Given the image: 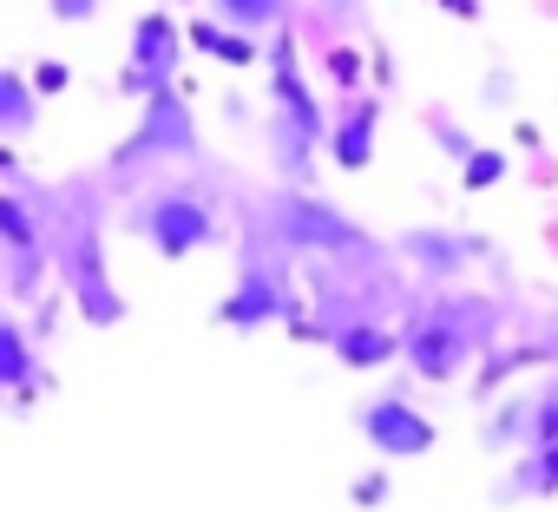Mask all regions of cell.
Here are the masks:
<instances>
[{"label":"cell","mask_w":558,"mask_h":512,"mask_svg":"<svg viewBox=\"0 0 558 512\" xmlns=\"http://www.w3.org/2000/svg\"><path fill=\"white\" fill-rule=\"evenodd\" d=\"M493 316H499V309L480 303V296H440V303L414 309V322L395 329V336H401V355H408L414 375H427V381H453V375L466 368V355L493 342V336H486Z\"/></svg>","instance_id":"obj_1"},{"label":"cell","mask_w":558,"mask_h":512,"mask_svg":"<svg viewBox=\"0 0 558 512\" xmlns=\"http://www.w3.org/2000/svg\"><path fill=\"white\" fill-rule=\"evenodd\" d=\"M125 230H132L138 243H151L165 264H178V256H191V249L223 243V217H217L210 197H197L191 184H158V191H145V197L132 204Z\"/></svg>","instance_id":"obj_2"},{"label":"cell","mask_w":558,"mask_h":512,"mask_svg":"<svg viewBox=\"0 0 558 512\" xmlns=\"http://www.w3.org/2000/svg\"><path fill=\"white\" fill-rule=\"evenodd\" d=\"M269 223H276V243H290V249H323V256H355L368 249V230L323 204L310 184H283V191H269Z\"/></svg>","instance_id":"obj_3"},{"label":"cell","mask_w":558,"mask_h":512,"mask_svg":"<svg viewBox=\"0 0 558 512\" xmlns=\"http://www.w3.org/2000/svg\"><path fill=\"white\" fill-rule=\"evenodd\" d=\"M197 158V125H191V106L178 86H158L138 99V125L132 138L112 151V164H191Z\"/></svg>","instance_id":"obj_4"},{"label":"cell","mask_w":558,"mask_h":512,"mask_svg":"<svg viewBox=\"0 0 558 512\" xmlns=\"http://www.w3.org/2000/svg\"><path fill=\"white\" fill-rule=\"evenodd\" d=\"M53 270H60V283L73 290V303H80V316H86L93 329H112V322L125 316V296H119L112 277H106L99 223H73V230L53 243Z\"/></svg>","instance_id":"obj_5"},{"label":"cell","mask_w":558,"mask_h":512,"mask_svg":"<svg viewBox=\"0 0 558 512\" xmlns=\"http://www.w3.org/2000/svg\"><path fill=\"white\" fill-rule=\"evenodd\" d=\"M276 316H290V270L250 249L243 270H236V290L217 303V322H230V329H263V322H276Z\"/></svg>","instance_id":"obj_6"},{"label":"cell","mask_w":558,"mask_h":512,"mask_svg":"<svg viewBox=\"0 0 558 512\" xmlns=\"http://www.w3.org/2000/svg\"><path fill=\"white\" fill-rule=\"evenodd\" d=\"M355 427H362V440L375 447V453H388V460H414V453H434V420L408 401V394H375V401H362L355 407Z\"/></svg>","instance_id":"obj_7"},{"label":"cell","mask_w":558,"mask_h":512,"mask_svg":"<svg viewBox=\"0 0 558 512\" xmlns=\"http://www.w3.org/2000/svg\"><path fill=\"white\" fill-rule=\"evenodd\" d=\"M269 112L296 119V125H303L316 145L329 138L323 99L310 93V73H303V60H296V40H290V27H276V40H269Z\"/></svg>","instance_id":"obj_8"},{"label":"cell","mask_w":558,"mask_h":512,"mask_svg":"<svg viewBox=\"0 0 558 512\" xmlns=\"http://www.w3.org/2000/svg\"><path fill=\"white\" fill-rule=\"evenodd\" d=\"M178 60H184V27H178L165 8L138 14V21H132V60H125V66H138L151 86H171Z\"/></svg>","instance_id":"obj_9"},{"label":"cell","mask_w":558,"mask_h":512,"mask_svg":"<svg viewBox=\"0 0 558 512\" xmlns=\"http://www.w3.org/2000/svg\"><path fill=\"white\" fill-rule=\"evenodd\" d=\"M375 138H381V99H349L342 106V119L329 125V158L342 164V171H362L368 158H375Z\"/></svg>","instance_id":"obj_10"},{"label":"cell","mask_w":558,"mask_h":512,"mask_svg":"<svg viewBox=\"0 0 558 512\" xmlns=\"http://www.w3.org/2000/svg\"><path fill=\"white\" fill-rule=\"evenodd\" d=\"M329 349H336V362H349V368H381V362L401 355V336H395L388 322L355 316V322H336V329H329Z\"/></svg>","instance_id":"obj_11"},{"label":"cell","mask_w":558,"mask_h":512,"mask_svg":"<svg viewBox=\"0 0 558 512\" xmlns=\"http://www.w3.org/2000/svg\"><path fill=\"white\" fill-rule=\"evenodd\" d=\"M401 249L414 256V264H421L434 283H447L460 264L486 256V243H473V236H453V230H408V236H401Z\"/></svg>","instance_id":"obj_12"},{"label":"cell","mask_w":558,"mask_h":512,"mask_svg":"<svg viewBox=\"0 0 558 512\" xmlns=\"http://www.w3.org/2000/svg\"><path fill=\"white\" fill-rule=\"evenodd\" d=\"M184 47H197V53H210V60L236 66V73H250V66H256V40H250L243 27H223V21H191V27H184Z\"/></svg>","instance_id":"obj_13"},{"label":"cell","mask_w":558,"mask_h":512,"mask_svg":"<svg viewBox=\"0 0 558 512\" xmlns=\"http://www.w3.org/2000/svg\"><path fill=\"white\" fill-rule=\"evenodd\" d=\"M34 381H40L34 336H27L14 316H0V394H8V388H34Z\"/></svg>","instance_id":"obj_14"},{"label":"cell","mask_w":558,"mask_h":512,"mask_svg":"<svg viewBox=\"0 0 558 512\" xmlns=\"http://www.w3.org/2000/svg\"><path fill=\"white\" fill-rule=\"evenodd\" d=\"M34 125H40V93L0 66V138H27Z\"/></svg>","instance_id":"obj_15"},{"label":"cell","mask_w":558,"mask_h":512,"mask_svg":"<svg viewBox=\"0 0 558 512\" xmlns=\"http://www.w3.org/2000/svg\"><path fill=\"white\" fill-rule=\"evenodd\" d=\"M217 21L243 27V34H269L290 21V0H217Z\"/></svg>","instance_id":"obj_16"},{"label":"cell","mask_w":558,"mask_h":512,"mask_svg":"<svg viewBox=\"0 0 558 512\" xmlns=\"http://www.w3.org/2000/svg\"><path fill=\"white\" fill-rule=\"evenodd\" d=\"M519 492H558V440L525 453V466L506 479V499H519Z\"/></svg>","instance_id":"obj_17"},{"label":"cell","mask_w":558,"mask_h":512,"mask_svg":"<svg viewBox=\"0 0 558 512\" xmlns=\"http://www.w3.org/2000/svg\"><path fill=\"white\" fill-rule=\"evenodd\" d=\"M0 243H8L14 256H27V249H40V223H34V210L14 197V191H0Z\"/></svg>","instance_id":"obj_18"},{"label":"cell","mask_w":558,"mask_h":512,"mask_svg":"<svg viewBox=\"0 0 558 512\" xmlns=\"http://www.w3.org/2000/svg\"><path fill=\"white\" fill-rule=\"evenodd\" d=\"M506 178V151H493V145H473L466 158H460V184L466 191H493Z\"/></svg>","instance_id":"obj_19"},{"label":"cell","mask_w":558,"mask_h":512,"mask_svg":"<svg viewBox=\"0 0 558 512\" xmlns=\"http://www.w3.org/2000/svg\"><path fill=\"white\" fill-rule=\"evenodd\" d=\"M323 66H329V80H336L342 93H355V86H362V53H349V47H336V53H329Z\"/></svg>","instance_id":"obj_20"},{"label":"cell","mask_w":558,"mask_h":512,"mask_svg":"<svg viewBox=\"0 0 558 512\" xmlns=\"http://www.w3.org/2000/svg\"><path fill=\"white\" fill-rule=\"evenodd\" d=\"M27 86H34V93H40V99H47V93H66V86H73V66H66V60H40V66H34V80H27Z\"/></svg>","instance_id":"obj_21"},{"label":"cell","mask_w":558,"mask_h":512,"mask_svg":"<svg viewBox=\"0 0 558 512\" xmlns=\"http://www.w3.org/2000/svg\"><path fill=\"white\" fill-rule=\"evenodd\" d=\"M47 8H53L60 27H86V21H99V0H47Z\"/></svg>","instance_id":"obj_22"},{"label":"cell","mask_w":558,"mask_h":512,"mask_svg":"<svg viewBox=\"0 0 558 512\" xmlns=\"http://www.w3.org/2000/svg\"><path fill=\"white\" fill-rule=\"evenodd\" d=\"M434 138H440V145H447L453 158H466V151H473V138H466L460 125H447V119H434Z\"/></svg>","instance_id":"obj_23"},{"label":"cell","mask_w":558,"mask_h":512,"mask_svg":"<svg viewBox=\"0 0 558 512\" xmlns=\"http://www.w3.org/2000/svg\"><path fill=\"white\" fill-rule=\"evenodd\" d=\"M381 499H388V479L381 473H362L355 479V505H381Z\"/></svg>","instance_id":"obj_24"},{"label":"cell","mask_w":558,"mask_h":512,"mask_svg":"<svg viewBox=\"0 0 558 512\" xmlns=\"http://www.w3.org/2000/svg\"><path fill=\"white\" fill-rule=\"evenodd\" d=\"M440 8H447L453 21H480V0H440Z\"/></svg>","instance_id":"obj_25"},{"label":"cell","mask_w":558,"mask_h":512,"mask_svg":"<svg viewBox=\"0 0 558 512\" xmlns=\"http://www.w3.org/2000/svg\"><path fill=\"white\" fill-rule=\"evenodd\" d=\"M0 171H8V178H14V151H0Z\"/></svg>","instance_id":"obj_26"},{"label":"cell","mask_w":558,"mask_h":512,"mask_svg":"<svg viewBox=\"0 0 558 512\" xmlns=\"http://www.w3.org/2000/svg\"><path fill=\"white\" fill-rule=\"evenodd\" d=\"M336 8H355V0H336Z\"/></svg>","instance_id":"obj_27"}]
</instances>
